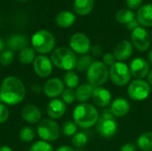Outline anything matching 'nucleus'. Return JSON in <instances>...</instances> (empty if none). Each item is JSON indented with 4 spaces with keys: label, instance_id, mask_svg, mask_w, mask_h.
Segmentation results:
<instances>
[{
    "label": "nucleus",
    "instance_id": "obj_46",
    "mask_svg": "<svg viewBox=\"0 0 152 151\" xmlns=\"http://www.w3.org/2000/svg\"><path fill=\"white\" fill-rule=\"evenodd\" d=\"M0 151H12V150L8 146H2L0 147Z\"/></svg>",
    "mask_w": 152,
    "mask_h": 151
},
{
    "label": "nucleus",
    "instance_id": "obj_33",
    "mask_svg": "<svg viewBox=\"0 0 152 151\" xmlns=\"http://www.w3.org/2000/svg\"><path fill=\"white\" fill-rule=\"evenodd\" d=\"M29 151H53V148L49 142L41 140L34 142L30 146Z\"/></svg>",
    "mask_w": 152,
    "mask_h": 151
},
{
    "label": "nucleus",
    "instance_id": "obj_45",
    "mask_svg": "<svg viewBox=\"0 0 152 151\" xmlns=\"http://www.w3.org/2000/svg\"><path fill=\"white\" fill-rule=\"evenodd\" d=\"M147 77H148V83H149L151 85H152V69L150 70V72H149Z\"/></svg>",
    "mask_w": 152,
    "mask_h": 151
},
{
    "label": "nucleus",
    "instance_id": "obj_22",
    "mask_svg": "<svg viewBox=\"0 0 152 151\" xmlns=\"http://www.w3.org/2000/svg\"><path fill=\"white\" fill-rule=\"evenodd\" d=\"M76 21V15L69 11H62L59 12L55 18V22L58 27L67 28L71 27Z\"/></svg>",
    "mask_w": 152,
    "mask_h": 151
},
{
    "label": "nucleus",
    "instance_id": "obj_10",
    "mask_svg": "<svg viewBox=\"0 0 152 151\" xmlns=\"http://www.w3.org/2000/svg\"><path fill=\"white\" fill-rule=\"evenodd\" d=\"M131 41L133 45L140 52L147 51L151 43V37L150 33L145 29V28L139 26L134 29L131 33Z\"/></svg>",
    "mask_w": 152,
    "mask_h": 151
},
{
    "label": "nucleus",
    "instance_id": "obj_30",
    "mask_svg": "<svg viewBox=\"0 0 152 151\" xmlns=\"http://www.w3.org/2000/svg\"><path fill=\"white\" fill-rule=\"evenodd\" d=\"M19 137L23 142H30L35 138V131L31 126H23L19 133Z\"/></svg>",
    "mask_w": 152,
    "mask_h": 151
},
{
    "label": "nucleus",
    "instance_id": "obj_1",
    "mask_svg": "<svg viewBox=\"0 0 152 151\" xmlns=\"http://www.w3.org/2000/svg\"><path fill=\"white\" fill-rule=\"evenodd\" d=\"M26 89L23 82L17 77H6L0 86V97L6 105H17L23 101Z\"/></svg>",
    "mask_w": 152,
    "mask_h": 151
},
{
    "label": "nucleus",
    "instance_id": "obj_5",
    "mask_svg": "<svg viewBox=\"0 0 152 151\" xmlns=\"http://www.w3.org/2000/svg\"><path fill=\"white\" fill-rule=\"evenodd\" d=\"M110 77V70L108 67L99 61H95L89 67L86 71V79L94 88L104 85Z\"/></svg>",
    "mask_w": 152,
    "mask_h": 151
},
{
    "label": "nucleus",
    "instance_id": "obj_31",
    "mask_svg": "<svg viewBox=\"0 0 152 151\" xmlns=\"http://www.w3.org/2000/svg\"><path fill=\"white\" fill-rule=\"evenodd\" d=\"M87 142H88L87 135L85 133H82V132L77 133L72 137V140H71L72 145L75 148H77V149H82V148H84L87 144Z\"/></svg>",
    "mask_w": 152,
    "mask_h": 151
},
{
    "label": "nucleus",
    "instance_id": "obj_13",
    "mask_svg": "<svg viewBox=\"0 0 152 151\" xmlns=\"http://www.w3.org/2000/svg\"><path fill=\"white\" fill-rule=\"evenodd\" d=\"M130 72L131 75L134 76L136 79H142L145 77L148 76L150 72V64L149 62L142 58V57H136L132 60L130 62Z\"/></svg>",
    "mask_w": 152,
    "mask_h": 151
},
{
    "label": "nucleus",
    "instance_id": "obj_50",
    "mask_svg": "<svg viewBox=\"0 0 152 151\" xmlns=\"http://www.w3.org/2000/svg\"><path fill=\"white\" fill-rule=\"evenodd\" d=\"M20 1H26V0H20Z\"/></svg>",
    "mask_w": 152,
    "mask_h": 151
},
{
    "label": "nucleus",
    "instance_id": "obj_29",
    "mask_svg": "<svg viewBox=\"0 0 152 151\" xmlns=\"http://www.w3.org/2000/svg\"><path fill=\"white\" fill-rule=\"evenodd\" d=\"M93 62H94V61H93V58L91 55H89V54L80 55V57H78L77 60L76 69L79 72H86Z\"/></svg>",
    "mask_w": 152,
    "mask_h": 151
},
{
    "label": "nucleus",
    "instance_id": "obj_16",
    "mask_svg": "<svg viewBox=\"0 0 152 151\" xmlns=\"http://www.w3.org/2000/svg\"><path fill=\"white\" fill-rule=\"evenodd\" d=\"M134 52V45L128 40H121L114 48L113 54L117 61H124L128 60Z\"/></svg>",
    "mask_w": 152,
    "mask_h": 151
},
{
    "label": "nucleus",
    "instance_id": "obj_49",
    "mask_svg": "<svg viewBox=\"0 0 152 151\" xmlns=\"http://www.w3.org/2000/svg\"><path fill=\"white\" fill-rule=\"evenodd\" d=\"M1 101H2V100H1V97H0V103H1Z\"/></svg>",
    "mask_w": 152,
    "mask_h": 151
},
{
    "label": "nucleus",
    "instance_id": "obj_7",
    "mask_svg": "<svg viewBox=\"0 0 152 151\" xmlns=\"http://www.w3.org/2000/svg\"><path fill=\"white\" fill-rule=\"evenodd\" d=\"M38 136L45 142H55L61 135V128L59 125L53 119H44L40 121L37 127Z\"/></svg>",
    "mask_w": 152,
    "mask_h": 151
},
{
    "label": "nucleus",
    "instance_id": "obj_35",
    "mask_svg": "<svg viewBox=\"0 0 152 151\" xmlns=\"http://www.w3.org/2000/svg\"><path fill=\"white\" fill-rule=\"evenodd\" d=\"M61 99L66 104H69V105L72 104L76 101V93L74 89H70V88L64 89L61 94Z\"/></svg>",
    "mask_w": 152,
    "mask_h": 151
},
{
    "label": "nucleus",
    "instance_id": "obj_21",
    "mask_svg": "<svg viewBox=\"0 0 152 151\" xmlns=\"http://www.w3.org/2000/svg\"><path fill=\"white\" fill-rule=\"evenodd\" d=\"M28 38L24 35H21V34L12 35L6 42V45L11 51L20 52L22 49L28 47Z\"/></svg>",
    "mask_w": 152,
    "mask_h": 151
},
{
    "label": "nucleus",
    "instance_id": "obj_23",
    "mask_svg": "<svg viewBox=\"0 0 152 151\" xmlns=\"http://www.w3.org/2000/svg\"><path fill=\"white\" fill-rule=\"evenodd\" d=\"M94 0H74L73 8L76 13L86 16L88 15L94 9Z\"/></svg>",
    "mask_w": 152,
    "mask_h": 151
},
{
    "label": "nucleus",
    "instance_id": "obj_34",
    "mask_svg": "<svg viewBox=\"0 0 152 151\" xmlns=\"http://www.w3.org/2000/svg\"><path fill=\"white\" fill-rule=\"evenodd\" d=\"M14 59L13 52L11 50H5L1 53L0 54V63L3 66H9L12 63Z\"/></svg>",
    "mask_w": 152,
    "mask_h": 151
},
{
    "label": "nucleus",
    "instance_id": "obj_12",
    "mask_svg": "<svg viewBox=\"0 0 152 151\" xmlns=\"http://www.w3.org/2000/svg\"><path fill=\"white\" fill-rule=\"evenodd\" d=\"M33 69L40 77H48L53 72V62L46 55L40 54L33 61Z\"/></svg>",
    "mask_w": 152,
    "mask_h": 151
},
{
    "label": "nucleus",
    "instance_id": "obj_9",
    "mask_svg": "<svg viewBox=\"0 0 152 151\" xmlns=\"http://www.w3.org/2000/svg\"><path fill=\"white\" fill-rule=\"evenodd\" d=\"M151 91V85L142 79H134L131 81L127 87V94L129 98L134 101L146 100L149 97Z\"/></svg>",
    "mask_w": 152,
    "mask_h": 151
},
{
    "label": "nucleus",
    "instance_id": "obj_19",
    "mask_svg": "<svg viewBox=\"0 0 152 151\" xmlns=\"http://www.w3.org/2000/svg\"><path fill=\"white\" fill-rule=\"evenodd\" d=\"M136 20L138 23L144 27H152V4L149 3L142 5L136 12Z\"/></svg>",
    "mask_w": 152,
    "mask_h": 151
},
{
    "label": "nucleus",
    "instance_id": "obj_41",
    "mask_svg": "<svg viewBox=\"0 0 152 151\" xmlns=\"http://www.w3.org/2000/svg\"><path fill=\"white\" fill-rule=\"evenodd\" d=\"M127 28L128 29H130V30H134V29H135L136 28H138L139 27V23H138V21L136 20V19H134V20H132L130 23H128L127 25Z\"/></svg>",
    "mask_w": 152,
    "mask_h": 151
},
{
    "label": "nucleus",
    "instance_id": "obj_28",
    "mask_svg": "<svg viewBox=\"0 0 152 151\" xmlns=\"http://www.w3.org/2000/svg\"><path fill=\"white\" fill-rule=\"evenodd\" d=\"M63 84L64 85L67 86V88H70V89L77 88L79 85L78 75L73 70L67 71L63 77Z\"/></svg>",
    "mask_w": 152,
    "mask_h": 151
},
{
    "label": "nucleus",
    "instance_id": "obj_26",
    "mask_svg": "<svg viewBox=\"0 0 152 151\" xmlns=\"http://www.w3.org/2000/svg\"><path fill=\"white\" fill-rule=\"evenodd\" d=\"M36 59V52L32 47H26L22 49L19 53V61L23 65L33 63Z\"/></svg>",
    "mask_w": 152,
    "mask_h": 151
},
{
    "label": "nucleus",
    "instance_id": "obj_15",
    "mask_svg": "<svg viewBox=\"0 0 152 151\" xmlns=\"http://www.w3.org/2000/svg\"><path fill=\"white\" fill-rule=\"evenodd\" d=\"M92 99L94 103L100 108H107L112 102L110 92L108 89L102 86L94 88Z\"/></svg>",
    "mask_w": 152,
    "mask_h": 151
},
{
    "label": "nucleus",
    "instance_id": "obj_44",
    "mask_svg": "<svg viewBox=\"0 0 152 151\" xmlns=\"http://www.w3.org/2000/svg\"><path fill=\"white\" fill-rule=\"evenodd\" d=\"M4 46H5V44L4 42V40L0 37V53L4 51Z\"/></svg>",
    "mask_w": 152,
    "mask_h": 151
},
{
    "label": "nucleus",
    "instance_id": "obj_37",
    "mask_svg": "<svg viewBox=\"0 0 152 151\" xmlns=\"http://www.w3.org/2000/svg\"><path fill=\"white\" fill-rule=\"evenodd\" d=\"M102 61H103L102 62H103L107 67H110V68L113 64H115V63L117 62V60H116L114 54L111 53H104L103 58H102Z\"/></svg>",
    "mask_w": 152,
    "mask_h": 151
},
{
    "label": "nucleus",
    "instance_id": "obj_4",
    "mask_svg": "<svg viewBox=\"0 0 152 151\" xmlns=\"http://www.w3.org/2000/svg\"><path fill=\"white\" fill-rule=\"evenodd\" d=\"M55 37L48 30L40 29L37 31L31 37L32 48L35 52L40 54H46L54 50L55 47Z\"/></svg>",
    "mask_w": 152,
    "mask_h": 151
},
{
    "label": "nucleus",
    "instance_id": "obj_36",
    "mask_svg": "<svg viewBox=\"0 0 152 151\" xmlns=\"http://www.w3.org/2000/svg\"><path fill=\"white\" fill-rule=\"evenodd\" d=\"M9 118V109L4 103H0V124L7 121Z\"/></svg>",
    "mask_w": 152,
    "mask_h": 151
},
{
    "label": "nucleus",
    "instance_id": "obj_43",
    "mask_svg": "<svg viewBox=\"0 0 152 151\" xmlns=\"http://www.w3.org/2000/svg\"><path fill=\"white\" fill-rule=\"evenodd\" d=\"M56 151H76L72 147L70 146H67V145H64V146H61L59 147Z\"/></svg>",
    "mask_w": 152,
    "mask_h": 151
},
{
    "label": "nucleus",
    "instance_id": "obj_2",
    "mask_svg": "<svg viewBox=\"0 0 152 151\" xmlns=\"http://www.w3.org/2000/svg\"><path fill=\"white\" fill-rule=\"evenodd\" d=\"M100 115L97 109L90 103H80L73 110V121L77 126L88 129L95 125Z\"/></svg>",
    "mask_w": 152,
    "mask_h": 151
},
{
    "label": "nucleus",
    "instance_id": "obj_18",
    "mask_svg": "<svg viewBox=\"0 0 152 151\" xmlns=\"http://www.w3.org/2000/svg\"><path fill=\"white\" fill-rule=\"evenodd\" d=\"M130 103L125 98H117L110 104V110L115 117H123L130 111Z\"/></svg>",
    "mask_w": 152,
    "mask_h": 151
},
{
    "label": "nucleus",
    "instance_id": "obj_3",
    "mask_svg": "<svg viewBox=\"0 0 152 151\" xmlns=\"http://www.w3.org/2000/svg\"><path fill=\"white\" fill-rule=\"evenodd\" d=\"M50 59L53 65L58 69L69 71L76 69L77 57L71 49L67 47H58L53 51Z\"/></svg>",
    "mask_w": 152,
    "mask_h": 151
},
{
    "label": "nucleus",
    "instance_id": "obj_47",
    "mask_svg": "<svg viewBox=\"0 0 152 151\" xmlns=\"http://www.w3.org/2000/svg\"><path fill=\"white\" fill-rule=\"evenodd\" d=\"M148 59H149V61H150V63L152 64V50L149 53V54H148Z\"/></svg>",
    "mask_w": 152,
    "mask_h": 151
},
{
    "label": "nucleus",
    "instance_id": "obj_32",
    "mask_svg": "<svg viewBox=\"0 0 152 151\" xmlns=\"http://www.w3.org/2000/svg\"><path fill=\"white\" fill-rule=\"evenodd\" d=\"M77 132V125L74 121H66L61 127V133L66 137H73Z\"/></svg>",
    "mask_w": 152,
    "mask_h": 151
},
{
    "label": "nucleus",
    "instance_id": "obj_42",
    "mask_svg": "<svg viewBox=\"0 0 152 151\" xmlns=\"http://www.w3.org/2000/svg\"><path fill=\"white\" fill-rule=\"evenodd\" d=\"M31 90L33 93H40L42 91H43V87L40 85H37V84H35L31 86Z\"/></svg>",
    "mask_w": 152,
    "mask_h": 151
},
{
    "label": "nucleus",
    "instance_id": "obj_17",
    "mask_svg": "<svg viewBox=\"0 0 152 151\" xmlns=\"http://www.w3.org/2000/svg\"><path fill=\"white\" fill-rule=\"evenodd\" d=\"M66 103L60 99H53L49 101L46 107V113L48 117L53 119H60L66 112Z\"/></svg>",
    "mask_w": 152,
    "mask_h": 151
},
{
    "label": "nucleus",
    "instance_id": "obj_38",
    "mask_svg": "<svg viewBox=\"0 0 152 151\" xmlns=\"http://www.w3.org/2000/svg\"><path fill=\"white\" fill-rule=\"evenodd\" d=\"M143 0H126V4L129 10H135L142 6Z\"/></svg>",
    "mask_w": 152,
    "mask_h": 151
},
{
    "label": "nucleus",
    "instance_id": "obj_40",
    "mask_svg": "<svg viewBox=\"0 0 152 151\" xmlns=\"http://www.w3.org/2000/svg\"><path fill=\"white\" fill-rule=\"evenodd\" d=\"M90 52L94 56H100L102 53V47L99 44H95V45L91 46Z\"/></svg>",
    "mask_w": 152,
    "mask_h": 151
},
{
    "label": "nucleus",
    "instance_id": "obj_25",
    "mask_svg": "<svg viewBox=\"0 0 152 151\" xmlns=\"http://www.w3.org/2000/svg\"><path fill=\"white\" fill-rule=\"evenodd\" d=\"M137 147L142 151H152V132L142 133L137 139Z\"/></svg>",
    "mask_w": 152,
    "mask_h": 151
},
{
    "label": "nucleus",
    "instance_id": "obj_8",
    "mask_svg": "<svg viewBox=\"0 0 152 151\" xmlns=\"http://www.w3.org/2000/svg\"><path fill=\"white\" fill-rule=\"evenodd\" d=\"M129 67L123 61H117L110 68V78L118 86L126 85L131 80Z\"/></svg>",
    "mask_w": 152,
    "mask_h": 151
},
{
    "label": "nucleus",
    "instance_id": "obj_11",
    "mask_svg": "<svg viewBox=\"0 0 152 151\" xmlns=\"http://www.w3.org/2000/svg\"><path fill=\"white\" fill-rule=\"evenodd\" d=\"M69 46L75 53H78L80 55L87 54L91 49V42L86 34L77 32L70 37Z\"/></svg>",
    "mask_w": 152,
    "mask_h": 151
},
{
    "label": "nucleus",
    "instance_id": "obj_6",
    "mask_svg": "<svg viewBox=\"0 0 152 151\" xmlns=\"http://www.w3.org/2000/svg\"><path fill=\"white\" fill-rule=\"evenodd\" d=\"M96 128L99 134L103 138L109 139L116 134L118 131V123L110 109H103L96 124Z\"/></svg>",
    "mask_w": 152,
    "mask_h": 151
},
{
    "label": "nucleus",
    "instance_id": "obj_14",
    "mask_svg": "<svg viewBox=\"0 0 152 151\" xmlns=\"http://www.w3.org/2000/svg\"><path fill=\"white\" fill-rule=\"evenodd\" d=\"M64 91L63 81L58 77H53L45 82L43 86V92L46 97L56 99V97L62 94Z\"/></svg>",
    "mask_w": 152,
    "mask_h": 151
},
{
    "label": "nucleus",
    "instance_id": "obj_24",
    "mask_svg": "<svg viewBox=\"0 0 152 151\" xmlns=\"http://www.w3.org/2000/svg\"><path fill=\"white\" fill-rule=\"evenodd\" d=\"M93 90H94V87L88 83L78 85L75 91L76 100L81 103H86L90 98H92Z\"/></svg>",
    "mask_w": 152,
    "mask_h": 151
},
{
    "label": "nucleus",
    "instance_id": "obj_48",
    "mask_svg": "<svg viewBox=\"0 0 152 151\" xmlns=\"http://www.w3.org/2000/svg\"><path fill=\"white\" fill-rule=\"evenodd\" d=\"M151 41H152V30H151Z\"/></svg>",
    "mask_w": 152,
    "mask_h": 151
},
{
    "label": "nucleus",
    "instance_id": "obj_39",
    "mask_svg": "<svg viewBox=\"0 0 152 151\" xmlns=\"http://www.w3.org/2000/svg\"><path fill=\"white\" fill-rule=\"evenodd\" d=\"M120 151H137V145L133 142H126L121 147Z\"/></svg>",
    "mask_w": 152,
    "mask_h": 151
},
{
    "label": "nucleus",
    "instance_id": "obj_20",
    "mask_svg": "<svg viewBox=\"0 0 152 151\" xmlns=\"http://www.w3.org/2000/svg\"><path fill=\"white\" fill-rule=\"evenodd\" d=\"M21 116H22V118L27 123L34 125V124L40 122L42 114H41L40 109L37 106L32 105V104H28V105H26L22 109Z\"/></svg>",
    "mask_w": 152,
    "mask_h": 151
},
{
    "label": "nucleus",
    "instance_id": "obj_27",
    "mask_svg": "<svg viewBox=\"0 0 152 151\" xmlns=\"http://www.w3.org/2000/svg\"><path fill=\"white\" fill-rule=\"evenodd\" d=\"M115 18L118 23L126 24V25H127L128 23H130L132 20L135 19L134 12H132V10L129 9H120L119 11L117 12Z\"/></svg>",
    "mask_w": 152,
    "mask_h": 151
}]
</instances>
